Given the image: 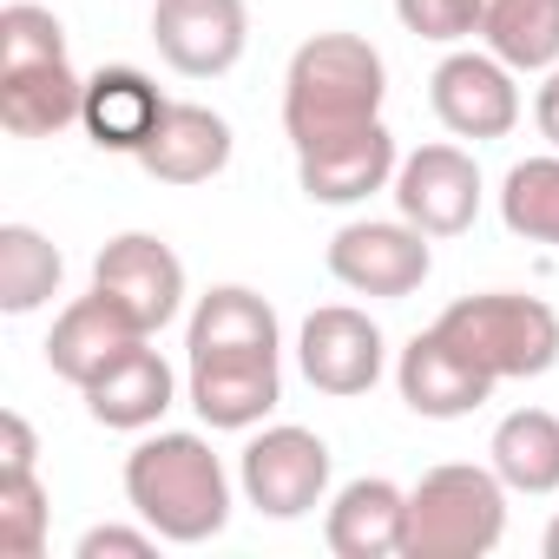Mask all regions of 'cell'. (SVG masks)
Here are the masks:
<instances>
[{
  "instance_id": "6da1fadb",
  "label": "cell",
  "mask_w": 559,
  "mask_h": 559,
  "mask_svg": "<svg viewBox=\"0 0 559 559\" xmlns=\"http://www.w3.org/2000/svg\"><path fill=\"white\" fill-rule=\"evenodd\" d=\"M126 500L158 539L204 546L230 520V474L204 435H152L126 454Z\"/></svg>"
},
{
  "instance_id": "7a4b0ae2",
  "label": "cell",
  "mask_w": 559,
  "mask_h": 559,
  "mask_svg": "<svg viewBox=\"0 0 559 559\" xmlns=\"http://www.w3.org/2000/svg\"><path fill=\"white\" fill-rule=\"evenodd\" d=\"M382 93H389V67L362 34H310L284 73V132L290 145L356 132L382 119Z\"/></svg>"
},
{
  "instance_id": "3957f363",
  "label": "cell",
  "mask_w": 559,
  "mask_h": 559,
  "mask_svg": "<svg viewBox=\"0 0 559 559\" xmlns=\"http://www.w3.org/2000/svg\"><path fill=\"white\" fill-rule=\"evenodd\" d=\"M507 533V480L493 467H428L408 487V559H480Z\"/></svg>"
},
{
  "instance_id": "277c9868",
  "label": "cell",
  "mask_w": 559,
  "mask_h": 559,
  "mask_svg": "<svg viewBox=\"0 0 559 559\" xmlns=\"http://www.w3.org/2000/svg\"><path fill=\"white\" fill-rule=\"evenodd\" d=\"M435 330L493 382H526L559 362V317L520 290H480L435 317Z\"/></svg>"
},
{
  "instance_id": "5b68a950",
  "label": "cell",
  "mask_w": 559,
  "mask_h": 559,
  "mask_svg": "<svg viewBox=\"0 0 559 559\" xmlns=\"http://www.w3.org/2000/svg\"><path fill=\"white\" fill-rule=\"evenodd\" d=\"M330 467H336L330 441L310 435V428H297V421H284V428H263L243 448L237 480H243V500L257 513H270V520H304L310 507H323Z\"/></svg>"
},
{
  "instance_id": "8992f818",
  "label": "cell",
  "mask_w": 559,
  "mask_h": 559,
  "mask_svg": "<svg viewBox=\"0 0 559 559\" xmlns=\"http://www.w3.org/2000/svg\"><path fill=\"white\" fill-rule=\"evenodd\" d=\"M330 276L356 297H415L435 270V250H428V230H415L408 217L402 224H343L330 237Z\"/></svg>"
},
{
  "instance_id": "52a82bcc",
  "label": "cell",
  "mask_w": 559,
  "mask_h": 559,
  "mask_svg": "<svg viewBox=\"0 0 559 559\" xmlns=\"http://www.w3.org/2000/svg\"><path fill=\"white\" fill-rule=\"evenodd\" d=\"M93 290L112 297L145 336H158V330L178 317V304H185V263H178V250H171L165 237L126 230V237H112V243L99 250Z\"/></svg>"
},
{
  "instance_id": "ba28073f",
  "label": "cell",
  "mask_w": 559,
  "mask_h": 559,
  "mask_svg": "<svg viewBox=\"0 0 559 559\" xmlns=\"http://www.w3.org/2000/svg\"><path fill=\"white\" fill-rule=\"evenodd\" d=\"M152 47L185 80H217L250 47L243 0H152Z\"/></svg>"
},
{
  "instance_id": "9c48e42d",
  "label": "cell",
  "mask_w": 559,
  "mask_h": 559,
  "mask_svg": "<svg viewBox=\"0 0 559 559\" xmlns=\"http://www.w3.org/2000/svg\"><path fill=\"white\" fill-rule=\"evenodd\" d=\"M428 106L454 139H507L520 126V86L513 67L493 53H448L428 80Z\"/></svg>"
},
{
  "instance_id": "30bf717a",
  "label": "cell",
  "mask_w": 559,
  "mask_h": 559,
  "mask_svg": "<svg viewBox=\"0 0 559 559\" xmlns=\"http://www.w3.org/2000/svg\"><path fill=\"white\" fill-rule=\"evenodd\" d=\"M395 204L428 237H461L480 211V165L461 145H421L395 165Z\"/></svg>"
},
{
  "instance_id": "8fae6325",
  "label": "cell",
  "mask_w": 559,
  "mask_h": 559,
  "mask_svg": "<svg viewBox=\"0 0 559 559\" xmlns=\"http://www.w3.org/2000/svg\"><path fill=\"white\" fill-rule=\"evenodd\" d=\"M395 165H402L395 132L382 119L336 132V139H317V145H297V178H304L310 204H362L369 191L395 185Z\"/></svg>"
},
{
  "instance_id": "7c38bea8",
  "label": "cell",
  "mask_w": 559,
  "mask_h": 559,
  "mask_svg": "<svg viewBox=\"0 0 559 559\" xmlns=\"http://www.w3.org/2000/svg\"><path fill=\"white\" fill-rule=\"evenodd\" d=\"M297 356H304L310 389H323V395H369L382 382V330L349 304L310 310V323L297 336Z\"/></svg>"
},
{
  "instance_id": "4fadbf2b",
  "label": "cell",
  "mask_w": 559,
  "mask_h": 559,
  "mask_svg": "<svg viewBox=\"0 0 559 559\" xmlns=\"http://www.w3.org/2000/svg\"><path fill=\"white\" fill-rule=\"evenodd\" d=\"M145 343V330L112 304V297H80V304H67L60 317H53V336H47V369L60 376V382H73V389H93L126 349H139Z\"/></svg>"
},
{
  "instance_id": "5bb4252c",
  "label": "cell",
  "mask_w": 559,
  "mask_h": 559,
  "mask_svg": "<svg viewBox=\"0 0 559 559\" xmlns=\"http://www.w3.org/2000/svg\"><path fill=\"white\" fill-rule=\"evenodd\" d=\"M395 382H402V402L428 421H454V415H474L487 395H493V376L474 369L441 330H421L402 362H395Z\"/></svg>"
},
{
  "instance_id": "9a60e30c",
  "label": "cell",
  "mask_w": 559,
  "mask_h": 559,
  "mask_svg": "<svg viewBox=\"0 0 559 559\" xmlns=\"http://www.w3.org/2000/svg\"><path fill=\"white\" fill-rule=\"evenodd\" d=\"M80 106H86V80L73 73L67 53L0 67V126L14 139H60L67 126H80Z\"/></svg>"
},
{
  "instance_id": "2e32d148",
  "label": "cell",
  "mask_w": 559,
  "mask_h": 559,
  "mask_svg": "<svg viewBox=\"0 0 559 559\" xmlns=\"http://www.w3.org/2000/svg\"><path fill=\"white\" fill-rule=\"evenodd\" d=\"M165 106H171V99H165L139 67H99V73L86 80L80 126H86V139H93L99 152H132V158H139V152L152 145Z\"/></svg>"
},
{
  "instance_id": "e0dca14e",
  "label": "cell",
  "mask_w": 559,
  "mask_h": 559,
  "mask_svg": "<svg viewBox=\"0 0 559 559\" xmlns=\"http://www.w3.org/2000/svg\"><path fill=\"white\" fill-rule=\"evenodd\" d=\"M139 165L158 178V185H211L224 165H230V126L224 112L198 106V99H171L152 145L139 152Z\"/></svg>"
},
{
  "instance_id": "ac0fdd59",
  "label": "cell",
  "mask_w": 559,
  "mask_h": 559,
  "mask_svg": "<svg viewBox=\"0 0 559 559\" xmlns=\"http://www.w3.org/2000/svg\"><path fill=\"white\" fill-rule=\"evenodd\" d=\"M323 539L336 559H389L408 546V493L382 474H362L349 480L336 500H330V520H323Z\"/></svg>"
},
{
  "instance_id": "d6986e66",
  "label": "cell",
  "mask_w": 559,
  "mask_h": 559,
  "mask_svg": "<svg viewBox=\"0 0 559 559\" xmlns=\"http://www.w3.org/2000/svg\"><path fill=\"white\" fill-rule=\"evenodd\" d=\"M191 362H237V356H276V310L243 290V284H217L211 297H198L191 330H185Z\"/></svg>"
},
{
  "instance_id": "ffe728a7",
  "label": "cell",
  "mask_w": 559,
  "mask_h": 559,
  "mask_svg": "<svg viewBox=\"0 0 559 559\" xmlns=\"http://www.w3.org/2000/svg\"><path fill=\"white\" fill-rule=\"evenodd\" d=\"M86 395V415L99 421V428H119V435H139V428H152L165 408H171V395H178V376H171V362L152 349V336L139 343V349H126L93 389H80Z\"/></svg>"
},
{
  "instance_id": "44dd1931",
  "label": "cell",
  "mask_w": 559,
  "mask_h": 559,
  "mask_svg": "<svg viewBox=\"0 0 559 559\" xmlns=\"http://www.w3.org/2000/svg\"><path fill=\"white\" fill-rule=\"evenodd\" d=\"M284 402V369L276 356H237V362H191V408L204 428H257Z\"/></svg>"
},
{
  "instance_id": "7402d4cb",
  "label": "cell",
  "mask_w": 559,
  "mask_h": 559,
  "mask_svg": "<svg viewBox=\"0 0 559 559\" xmlns=\"http://www.w3.org/2000/svg\"><path fill=\"white\" fill-rule=\"evenodd\" d=\"M487 467L507 480V493H559V415L513 408L487 441Z\"/></svg>"
},
{
  "instance_id": "603a6c76",
  "label": "cell",
  "mask_w": 559,
  "mask_h": 559,
  "mask_svg": "<svg viewBox=\"0 0 559 559\" xmlns=\"http://www.w3.org/2000/svg\"><path fill=\"white\" fill-rule=\"evenodd\" d=\"M480 40L513 73L559 67V0H480Z\"/></svg>"
},
{
  "instance_id": "cb8c5ba5",
  "label": "cell",
  "mask_w": 559,
  "mask_h": 559,
  "mask_svg": "<svg viewBox=\"0 0 559 559\" xmlns=\"http://www.w3.org/2000/svg\"><path fill=\"white\" fill-rule=\"evenodd\" d=\"M67 276V257L53 250L47 230L34 224H0V310L8 317H34Z\"/></svg>"
},
{
  "instance_id": "d4e9b609",
  "label": "cell",
  "mask_w": 559,
  "mask_h": 559,
  "mask_svg": "<svg viewBox=\"0 0 559 559\" xmlns=\"http://www.w3.org/2000/svg\"><path fill=\"white\" fill-rule=\"evenodd\" d=\"M500 217H507L513 237L559 250V152L520 158V165L507 171V185H500Z\"/></svg>"
},
{
  "instance_id": "484cf974",
  "label": "cell",
  "mask_w": 559,
  "mask_h": 559,
  "mask_svg": "<svg viewBox=\"0 0 559 559\" xmlns=\"http://www.w3.org/2000/svg\"><path fill=\"white\" fill-rule=\"evenodd\" d=\"M47 546V487L40 474H0V552L40 559Z\"/></svg>"
},
{
  "instance_id": "4316f807",
  "label": "cell",
  "mask_w": 559,
  "mask_h": 559,
  "mask_svg": "<svg viewBox=\"0 0 559 559\" xmlns=\"http://www.w3.org/2000/svg\"><path fill=\"white\" fill-rule=\"evenodd\" d=\"M395 14L421 40H467V34H480V0H395Z\"/></svg>"
},
{
  "instance_id": "83f0119b",
  "label": "cell",
  "mask_w": 559,
  "mask_h": 559,
  "mask_svg": "<svg viewBox=\"0 0 559 559\" xmlns=\"http://www.w3.org/2000/svg\"><path fill=\"white\" fill-rule=\"evenodd\" d=\"M152 546H158L152 526H145V533H139V526H93V533L80 539V559H106V552H112V559H152Z\"/></svg>"
},
{
  "instance_id": "f1b7e54d",
  "label": "cell",
  "mask_w": 559,
  "mask_h": 559,
  "mask_svg": "<svg viewBox=\"0 0 559 559\" xmlns=\"http://www.w3.org/2000/svg\"><path fill=\"white\" fill-rule=\"evenodd\" d=\"M34 461H40V441L27 428V415L8 408L0 415V474H34Z\"/></svg>"
},
{
  "instance_id": "f546056e",
  "label": "cell",
  "mask_w": 559,
  "mask_h": 559,
  "mask_svg": "<svg viewBox=\"0 0 559 559\" xmlns=\"http://www.w3.org/2000/svg\"><path fill=\"white\" fill-rule=\"evenodd\" d=\"M533 126H539V139L559 152V67L546 73V86L533 93Z\"/></svg>"
},
{
  "instance_id": "4dcf8cb0",
  "label": "cell",
  "mask_w": 559,
  "mask_h": 559,
  "mask_svg": "<svg viewBox=\"0 0 559 559\" xmlns=\"http://www.w3.org/2000/svg\"><path fill=\"white\" fill-rule=\"evenodd\" d=\"M539 552H546V559H559V513H552V526H546V539H539Z\"/></svg>"
}]
</instances>
